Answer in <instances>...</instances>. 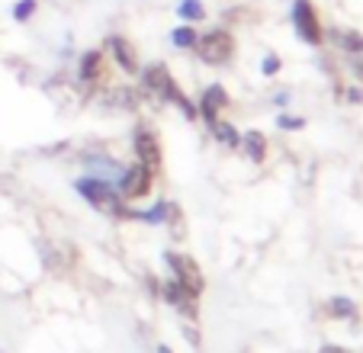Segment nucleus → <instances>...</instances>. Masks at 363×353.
I'll list each match as a JSON object with an SVG mask.
<instances>
[{
	"label": "nucleus",
	"instance_id": "6",
	"mask_svg": "<svg viewBox=\"0 0 363 353\" xmlns=\"http://www.w3.org/2000/svg\"><path fill=\"white\" fill-rule=\"evenodd\" d=\"M74 193L84 199V203L94 206V209L106 212V215L113 212V206L123 203L116 193V184H106V180H96V176H87V174L74 180Z\"/></svg>",
	"mask_w": 363,
	"mask_h": 353
},
{
	"label": "nucleus",
	"instance_id": "3",
	"mask_svg": "<svg viewBox=\"0 0 363 353\" xmlns=\"http://www.w3.org/2000/svg\"><path fill=\"white\" fill-rule=\"evenodd\" d=\"M289 23H293L296 35L306 45L318 48L325 42V29H322V20H318V10L312 0H293L289 4Z\"/></svg>",
	"mask_w": 363,
	"mask_h": 353
},
{
	"label": "nucleus",
	"instance_id": "15",
	"mask_svg": "<svg viewBox=\"0 0 363 353\" xmlns=\"http://www.w3.org/2000/svg\"><path fill=\"white\" fill-rule=\"evenodd\" d=\"M167 39H171V45L177 48V52H193L199 33H196V26H190V23H177V26L167 33Z\"/></svg>",
	"mask_w": 363,
	"mask_h": 353
},
{
	"label": "nucleus",
	"instance_id": "19",
	"mask_svg": "<svg viewBox=\"0 0 363 353\" xmlns=\"http://www.w3.org/2000/svg\"><path fill=\"white\" fill-rule=\"evenodd\" d=\"M302 125H306V119H302V116H296V113H289V109H283V113L277 116V129H280V132H299Z\"/></svg>",
	"mask_w": 363,
	"mask_h": 353
},
{
	"label": "nucleus",
	"instance_id": "10",
	"mask_svg": "<svg viewBox=\"0 0 363 353\" xmlns=\"http://www.w3.org/2000/svg\"><path fill=\"white\" fill-rule=\"evenodd\" d=\"M106 55H110V62L116 65L123 74H129V77H138V71H142V62H138V52H135V45H132L125 35H119V33H113V35H106Z\"/></svg>",
	"mask_w": 363,
	"mask_h": 353
},
{
	"label": "nucleus",
	"instance_id": "16",
	"mask_svg": "<svg viewBox=\"0 0 363 353\" xmlns=\"http://www.w3.org/2000/svg\"><path fill=\"white\" fill-rule=\"evenodd\" d=\"M325 308H328V315L335 321H357V315H360L357 312V302L350 296H331Z\"/></svg>",
	"mask_w": 363,
	"mask_h": 353
},
{
	"label": "nucleus",
	"instance_id": "24",
	"mask_svg": "<svg viewBox=\"0 0 363 353\" xmlns=\"http://www.w3.org/2000/svg\"><path fill=\"white\" fill-rule=\"evenodd\" d=\"M158 353H174V350H171V347H167V344H161V347H158Z\"/></svg>",
	"mask_w": 363,
	"mask_h": 353
},
{
	"label": "nucleus",
	"instance_id": "13",
	"mask_svg": "<svg viewBox=\"0 0 363 353\" xmlns=\"http://www.w3.org/2000/svg\"><path fill=\"white\" fill-rule=\"evenodd\" d=\"M241 151H245V157L251 164H264L267 161V155H270V138L264 135L261 129H247V132H241V145H238Z\"/></svg>",
	"mask_w": 363,
	"mask_h": 353
},
{
	"label": "nucleus",
	"instance_id": "17",
	"mask_svg": "<svg viewBox=\"0 0 363 353\" xmlns=\"http://www.w3.org/2000/svg\"><path fill=\"white\" fill-rule=\"evenodd\" d=\"M174 16H177L180 23H190V26H196V23H203L206 16V4L203 0H180L177 10H174Z\"/></svg>",
	"mask_w": 363,
	"mask_h": 353
},
{
	"label": "nucleus",
	"instance_id": "4",
	"mask_svg": "<svg viewBox=\"0 0 363 353\" xmlns=\"http://www.w3.org/2000/svg\"><path fill=\"white\" fill-rule=\"evenodd\" d=\"M151 190H155V174H151L145 164L132 161L123 167V176L116 180V193L123 203H138V199L151 196Z\"/></svg>",
	"mask_w": 363,
	"mask_h": 353
},
{
	"label": "nucleus",
	"instance_id": "22",
	"mask_svg": "<svg viewBox=\"0 0 363 353\" xmlns=\"http://www.w3.org/2000/svg\"><path fill=\"white\" fill-rule=\"evenodd\" d=\"M289 100H293V94H289V90H277L274 94V106H289Z\"/></svg>",
	"mask_w": 363,
	"mask_h": 353
},
{
	"label": "nucleus",
	"instance_id": "11",
	"mask_svg": "<svg viewBox=\"0 0 363 353\" xmlns=\"http://www.w3.org/2000/svg\"><path fill=\"white\" fill-rule=\"evenodd\" d=\"M228 106H232L228 90L222 87V84H209V87L203 90V96H199V103H196V113L206 125H213L216 119H222V113H225Z\"/></svg>",
	"mask_w": 363,
	"mask_h": 353
},
{
	"label": "nucleus",
	"instance_id": "9",
	"mask_svg": "<svg viewBox=\"0 0 363 353\" xmlns=\"http://www.w3.org/2000/svg\"><path fill=\"white\" fill-rule=\"evenodd\" d=\"M158 296H161V302H167L171 308H177L180 315H184L186 321H196V302H199V296H193L190 289H186L184 283H177V279H164V283L158 286Z\"/></svg>",
	"mask_w": 363,
	"mask_h": 353
},
{
	"label": "nucleus",
	"instance_id": "5",
	"mask_svg": "<svg viewBox=\"0 0 363 353\" xmlns=\"http://www.w3.org/2000/svg\"><path fill=\"white\" fill-rule=\"evenodd\" d=\"M132 155H135V161L145 164L155 176H158L161 167H164L161 138H158V132L151 129V125H135V129H132Z\"/></svg>",
	"mask_w": 363,
	"mask_h": 353
},
{
	"label": "nucleus",
	"instance_id": "14",
	"mask_svg": "<svg viewBox=\"0 0 363 353\" xmlns=\"http://www.w3.org/2000/svg\"><path fill=\"white\" fill-rule=\"evenodd\" d=\"M209 132H213V138L222 145V148H228V151H238V145H241V132L235 129L228 119H216L213 125H209Z\"/></svg>",
	"mask_w": 363,
	"mask_h": 353
},
{
	"label": "nucleus",
	"instance_id": "23",
	"mask_svg": "<svg viewBox=\"0 0 363 353\" xmlns=\"http://www.w3.org/2000/svg\"><path fill=\"white\" fill-rule=\"evenodd\" d=\"M318 353H347V350H344V347H337V344H325Z\"/></svg>",
	"mask_w": 363,
	"mask_h": 353
},
{
	"label": "nucleus",
	"instance_id": "8",
	"mask_svg": "<svg viewBox=\"0 0 363 353\" xmlns=\"http://www.w3.org/2000/svg\"><path fill=\"white\" fill-rule=\"evenodd\" d=\"M81 164H84V174L87 176H96V180H106V184H116L123 176V161L110 155V151H84L81 155Z\"/></svg>",
	"mask_w": 363,
	"mask_h": 353
},
{
	"label": "nucleus",
	"instance_id": "2",
	"mask_svg": "<svg viewBox=\"0 0 363 353\" xmlns=\"http://www.w3.org/2000/svg\"><path fill=\"white\" fill-rule=\"evenodd\" d=\"M193 52L199 55V62L209 65V68H225L235 58V35L228 33L225 26H213L209 33H203L196 39V48Z\"/></svg>",
	"mask_w": 363,
	"mask_h": 353
},
{
	"label": "nucleus",
	"instance_id": "7",
	"mask_svg": "<svg viewBox=\"0 0 363 353\" xmlns=\"http://www.w3.org/2000/svg\"><path fill=\"white\" fill-rule=\"evenodd\" d=\"M164 264H167V270H171V279L184 283L193 296H203L206 276H203V270H199V264L193 260V254H186V251H164Z\"/></svg>",
	"mask_w": 363,
	"mask_h": 353
},
{
	"label": "nucleus",
	"instance_id": "1",
	"mask_svg": "<svg viewBox=\"0 0 363 353\" xmlns=\"http://www.w3.org/2000/svg\"><path fill=\"white\" fill-rule=\"evenodd\" d=\"M138 77H142L145 94H151L155 100H161V103H171V106H177L180 113H184V119H190V123H193V119H199L196 103H193L190 96L184 94V87L177 84V77L171 74V68H167L164 62L142 65Z\"/></svg>",
	"mask_w": 363,
	"mask_h": 353
},
{
	"label": "nucleus",
	"instance_id": "21",
	"mask_svg": "<svg viewBox=\"0 0 363 353\" xmlns=\"http://www.w3.org/2000/svg\"><path fill=\"white\" fill-rule=\"evenodd\" d=\"M347 68H350V71H354V74H357V77H360V81H363V58H360V55H350V62H347Z\"/></svg>",
	"mask_w": 363,
	"mask_h": 353
},
{
	"label": "nucleus",
	"instance_id": "20",
	"mask_svg": "<svg viewBox=\"0 0 363 353\" xmlns=\"http://www.w3.org/2000/svg\"><path fill=\"white\" fill-rule=\"evenodd\" d=\"M280 68H283V58L277 52H267L261 58V74L264 77H277V74H280Z\"/></svg>",
	"mask_w": 363,
	"mask_h": 353
},
{
	"label": "nucleus",
	"instance_id": "12",
	"mask_svg": "<svg viewBox=\"0 0 363 353\" xmlns=\"http://www.w3.org/2000/svg\"><path fill=\"white\" fill-rule=\"evenodd\" d=\"M103 71H106V52L103 48H87V52L77 55V84L81 87H94L103 81Z\"/></svg>",
	"mask_w": 363,
	"mask_h": 353
},
{
	"label": "nucleus",
	"instance_id": "18",
	"mask_svg": "<svg viewBox=\"0 0 363 353\" xmlns=\"http://www.w3.org/2000/svg\"><path fill=\"white\" fill-rule=\"evenodd\" d=\"M35 13H39V0H16L13 10H10L13 23H29Z\"/></svg>",
	"mask_w": 363,
	"mask_h": 353
}]
</instances>
